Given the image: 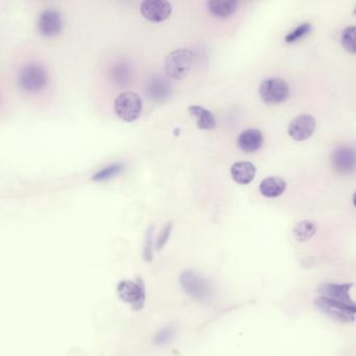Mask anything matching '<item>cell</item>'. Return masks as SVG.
I'll list each match as a JSON object with an SVG mask.
<instances>
[{
	"mask_svg": "<svg viewBox=\"0 0 356 356\" xmlns=\"http://www.w3.org/2000/svg\"><path fill=\"white\" fill-rule=\"evenodd\" d=\"M260 97L268 105H278L289 97V87L287 82L279 78H271L260 84Z\"/></svg>",
	"mask_w": 356,
	"mask_h": 356,
	"instance_id": "obj_5",
	"label": "cell"
},
{
	"mask_svg": "<svg viewBox=\"0 0 356 356\" xmlns=\"http://www.w3.org/2000/svg\"><path fill=\"white\" fill-rule=\"evenodd\" d=\"M317 233V225L311 221H303L298 223L293 230L296 241H307Z\"/></svg>",
	"mask_w": 356,
	"mask_h": 356,
	"instance_id": "obj_19",
	"label": "cell"
},
{
	"mask_svg": "<svg viewBox=\"0 0 356 356\" xmlns=\"http://www.w3.org/2000/svg\"><path fill=\"white\" fill-rule=\"evenodd\" d=\"M121 171V164H113V165L107 166L103 171H99L97 175L94 176V181H103V180L109 179L113 177L116 174Z\"/></svg>",
	"mask_w": 356,
	"mask_h": 356,
	"instance_id": "obj_23",
	"label": "cell"
},
{
	"mask_svg": "<svg viewBox=\"0 0 356 356\" xmlns=\"http://www.w3.org/2000/svg\"><path fill=\"white\" fill-rule=\"evenodd\" d=\"M232 179L241 185H248L256 176V167L249 161H239L231 166Z\"/></svg>",
	"mask_w": 356,
	"mask_h": 356,
	"instance_id": "obj_15",
	"label": "cell"
},
{
	"mask_svg": "<svg viewBox=\"0 0 356 356\" xmlns=\"http://www.w3.org/2000/svg\"><path fill=\"white\" fill-rule=\"evenodd\" d=\"M179 281L182 289L197 301H207L211 296L210 284L197 272L191 271V270L182 272Z\"/></svg>",
	"mask_w": 356,
	"mask_h": 356,
	"instance_id": "obj_3",
	"label": "cell"
},
{
	"mask_svg": "<svg viewBox=\"0 0 356 356\" xmlns=\"http://www.w3.org/2000/svg\"><path fill=\"white\" fill-rule=\"evenodd\" d=\"M114 110L121 121L127 123L135 121L142 112L141 97L133 91L123 92L116 97Z\"/></svg>",
	"mask_w": 356,
	"mask_h": 356,
	"instance_id": "obj_4",
	"label": "cell"
},
{
	"mask_svg": "<svg viewBox=\"0 0 356 356\" xmlns=\"http://www.w3.org/2000/svg\"><path fill=\"white\" fill-rule=\"evenodd\" d=\"M353 13L355 14V15H356V7H355V9H354Z\"/></svg>",
	"mask_w": 356,
	"mask_h": 356,
	"instance_id": "obj_27",
	"label": "cell"
},
{
	"mask_svg": "<svg viewBox=\"0 0 356 356\" xmlns=\"http://www.w3.org/2000/svg\"><path fill=\"white\" fill-rule=\"evenodd\" d=\"M332 167L341 175H349L356 169V151L350 145H340L331 154Z\"/></svg>",
	"mask_w": 356,
	"mask_h": 356,
	"instance_id": "obj_8",
	"label": "cell"
},
{
	"mask_svg": "<svg viewBox=\"0 0 356 356\" xmlns=\"http://www.w3.org/2000/svg\"><path fill=\"white\" fill-rule=\"evenodd\" d=\"M175 335V330L173 327H165L160 330L154 339V343L157 346H163L169 344Z\"/></svg>",
	"mask_w": 356,
	"mask_h": 356,
	"instance_id": "obj_22",
	"label": "cell"
},
{
	"mask_svg": "<svg viewBox=\"0 0 356 356\" xmlns=\"http://www.w3.org/2000/svg\"><path fill=\"white\" fill-rule=\"evenodd\" d=\"M352 287H353L352 283L324 284L323 287L320 289V292H321L322 296H325L340 303L356 307V302H354L350 297V289H352Z\"/></svg>",
	"mask_w": 356,
	"mask_h": 356,
	"instance_id": "obj_13",
	"label": "cell"
},
{
	"mask_svg": "<svg viewBox=\"0 0 356 356\" xmlns=\"http://www.w3.org/2000/svg\"><path fill=\"white\" fill-rule=\"evenodd\" d=\"M316 119L309 114H301L294 118L289 123V135L296 141H304L315 133Z\"/></svg>",
	"mask_w": 356,
	"mask_h": 356,
	"instance_id": "obj_12",
	"label": "cell"
},
{
	"mask_svg": "<svg viewBox=\"0 0 356 356\" xmlns=\"http://www.w3.org/2000/svg\"><path fill=\"white\" fill-rule=\"evenodd\" d=\"M316 305L320 311L325 313L329 317L344 322V323H351L355 320L356 307L340 303L325 296H320L316 299Z\"/></svg>",
	"mask_w": 356,
	"mask_h": 356,
	"instance_id": "obj_7",
	"label": "cell"
},
{
	"mask_svg": "<svg viewBox=\"0 0 356 356\" xmlns=\"http://www.w3.org/2000/svg\"><path fill=\"white\" fill-rule=\"evenodd\" d=\"M353 205L356 207V191L355 193L353 195Z\"/></svg>",
	"mask_w": 356,
	"mask_h": 356,
	"instance_id": "obj_26",
	"label": "cell"
},
{
	"mask_svg": "<svg viewBox=\"0 0 356 356\" xmlns=\"http://www.w3.org/2000/svg\"><path fill=\"white\" fill-rule=\"evenodd\" d=\"M49 81L47 71L43 66L37 63H29L23 66L18 75V85L27 92H39L45 88Z\"/></svg>",
	"mask_w": 356,
	"mask_h": 356,
	"instance_id": "obj_2",
	"label": "cell"
},
{
	"mask_svg": "<svg viewBox=\"0 0 356 356\" xmlns=\"http://www.w3.org/2000/svg\"><path fill=\"white\" fill-rule=\"evenodd\" d=\"M285 188H287L285 181L282 178L275 177V176L265 178L259 185L261 195L263 197L270 198V199L281 195L285 191Z\"/></svg>",
	"mask_w": 356,
	"mask_h": 356,
	"instance_id": "obj_16",
	"label": "cell"
},
{
	"mask_svg": "<svg viewBox=\"0 0 356 356\" xmlns=\"http://www.w3.org/2000/svg\"><path fill=\"white\" fill-rule=\"evenodd\" d=\"M171 230H173V224H169L162 230L161 234L158 237L157 243H156V249L161 250L165 246V244L169 241V236H171Z\"/></svg>",
	"mask_w": 356,
	"mask_h": 356,
	"instance_id": "obj_25",
	"label": "cell"
},
{
	"mask_svg": "<svg viewBox=\"0 0 356 356\" xmlns=\"http://www.w3.org/2000/svg\"><path fill=\"white\" fill-rule=\"evenodd\" d=\"M311 23H302L299 27H296L294 31H292L291 33L287 34L284 40L289 44L295 43V42L299 41L300 39L311 33Z\"/></svg>",
	"mask_w": 356,
	"mask_h": 356,
	"instance_id": "obj_21",
	"label": "cell"
},
{
	"mask_svg": "<svg viewBox=\"0 0 356 356\" xmlns=\"http://www.w3.org/2000/svg\"><path fill=\"white\" fill-rule=\"evenodd\" d=\"M195 61V54L189 49H175L167 55L164 61L165 75L176 81H181L187 77Z\"/></svg>",
	"mask_w": 356,
	"mask_h": 356,
	"instance_id": "obj_1",
	"label": "cell"
},
{
	"mask_svg": "<svg viewBox=\"0 0 356 356\" xmlns=\"http://www.w3.org/2000/svg\"><path fill=\"white\" fill-rule=\"evenodd\" d=\"M153 237L154 227H152L147 231V237H145V249H143V258H145L147 263H151L152 260H153Z\"/></svg>",
	"mask_w": 356,
	"mask_h": 356,
	"instance_id": "obj_24",
	"label": "cell"
},
{
	"mask_svg": "<svg viewBox=\"0 0 356 356\" xmlns=\"http://www.w3.org/2000/svg\"><path fill=\"white\" fill-rule=\"evenodd\" d=\"M263 135L259 130L249 129L241 132L237 138L239 149L245 153H254L263 145Z\"/></svg>",
	"mask_w": 356,
	"mask_h": 356,
	"instance_id": "obj_14",
	"label": "cell"
},
{
	"mask_svg": "<svg viewBox=\"0 0 356 356\" xmlns=\"http://www.w3.org/2000/svg\"><path fill=\"white\" fill-rule=\"evenodd\" d=\"M145 93L154 102H163L169 99L171 93V84L169 77L161 73L152 75L145 85Z\"/></svg>",
	"mask_w": 356,
	"mask_h": 356,
	"instance_id": "obj_10",
	"label": "cell"
},
{
	"mask_svg": "<svg viewBox=\"0 0 356 356\" xmlns=\"http://www.w3.org/2000/svg\"><path fill=\"white\" fill-rule=\"evenodd\" d=\"M171 3L165 0H145L140 5V13L152 22H162L169 19L171 14Z\"/></svg>",
	"mask_w": 356,
	"mask_h": 356,
	"instance_id": "obj_11",
	"label": "cell"
},
{
	"mask_svg": "<svg viewBox=\"0 0 356 356\" xmlns=\"http://www.w3.org/2000/svg\"><path fill=\"white\" fill-rule=\"evenodd\" d=\"M342 45L350 54H356V27H349L342 34Z\"/></svg>",
	"mask_w": 356,
	"mask_h": 356,
	"instance_id": "obj_20",
	"label": "cell"
},
{
	"mask_svg": "<svg viewBox=\"0 0 356 356\" xmlns=\"http://www.w3.org/2000/svg\"><path fill=\"white\" fill-rule=\"evenodd\" d=\"M237 1L234 0H210L207 3L208 11L217 18H228L237 10Z\"/></svg>",
	"mask_w": 356,
	"mask_h": 356,
	"instance_id": "obj_18",
	"label": "cell"
},
{
	"mask_svg": "<svg viewBox=\"0 0 356 356\" xmlns=\"http://www.w3.org/2000/svg\"><path fill=\"white\" fill-rule=\"evenodd\" d=\"M188 112L195 118L199 129L213 130L217 126L215 114L202 106H191V107H188Z\"/></svg>",
	"mask_w": 356,
	"mask_h": 356,
	"instance_id": "obj_17",
	"label": "cell"
},
{
	"mask_svg": "<svg viewBox=\"0 0 356 356\" xmlns=\"http://www.w3.org/2000/svg\"><path fill=\"white\" fill-rule=\"evenodd\" d=\"M37 29L44 37L59 35L63 29V18L55 9H46L40 13L37 19Z\"/></svg>",
	"mask_w": 356,
	"mask_h": 356,
	"instance_id": "obj_9",
	"label": "cell"
},
{
	"mask_svg": "<svg viewBox=\"0 0 356 356\" xmlns=\"http://www.w3.org/2000/svg\"><path fill=\"white\" fill-rule=\"evenodd\" d=\"M117 295L125 303L130 304L135 311H139L143 307L145 302V284L142 280L137 281L121 280L117 284Z\"/></svg>",
	"mask_w": 356,
	"mask_h": 356,
	"instance_id": "obj_6",
	"label": "cell"
}]
</instances>
